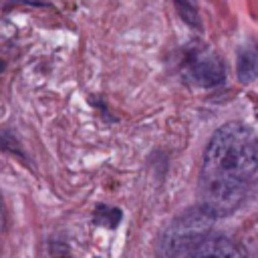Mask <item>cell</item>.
Masks as SVG:
<instances>
[{"label": "cell", "instance_id": "cell-3", "mask_svg": "<svg viewBox=\"0 0 258 258\" xmlns=\"http://www.w3.org/2000/svg\"><path fill=\"white\" fill-rule=\"evenodd\" d=\"M187 77L202 87H214L224 81V64L212 52L196 54L187 64Z\"/></svg>", "mask_w": 258, "mask_h": 258}, {"label": "cell", "instance_id": "cell-6", "mask_svg": "<svg viewBox=\"0 0 258 258\" xmlns=\"http://www.w3.org/2000/svg\"><path fill=\"white\" fill-rule=\"evenodd\" d=\"M173 2H175V8H177V12H179V16H181V20L185 24H189L191 28H200L202 26L196 0H173Z\"/></svg>", "mask_w": 258, "mask_h": 258}, {"label": "cell", "instance_id": "cell-2", "mask_svg": "<svg viewBox=\"0 0 258 258\" xmlns=\"http://www.w3.org/2000/svg\"><path fill=\"white\" fill-rule=\"evenodd\" d=\"M212 220L214 216H210L204 208H194L177 216L159 238V258H177L183 252H189L208 236Z\"/></svg>", "mask_w": 258, "mask_h": 258}, {"label": "cell", "instance_id": "cell-1", "mask_svg": "<svg viewBox=\"0 0 258 258\" xmlns=\"http://www.w3.org/2000/svg\"><path fill=\"white\" fill-rule=\"evenodd\" d=\"M258 169V139L242 123L222 125L210 139L200 173V208L222 218L246 196Z\"/></svg>", "mask_w": 258, "mask_h": 258}, {"label": "cell", "instance_id": "cell-5", "mask_svg": "<svg viewBox=\"0 0 258 258\" xmlns=\"http://www.w3.org/2000/svg\"><path fill=\"white\" fill-rule=\"evenodd\" d=\"M258 75V50L256 48H244L238 56V77L242 83L254 81Z\"/></svg>", "mask_w": 258, "mask_h": 258}, {"label": "cell", "instance_id": "cell-7", "mask_svg": "<svg viewBox=\"0 0 258 258\" xmlns=\"http://www.w3.org/2000/svg\"><path fill=\"white\" fill-rule=\"evenodd\" d=\"M95 222L105 228H115L121 222V212L117 208H109V206L101 204L95 208Z\"/></svg>", "mask_w": 258, "mask_h": 258}, {"label": "cell", "instance_id": "cell-4", "mask_svg": "<svg viewBox=\"0 0 258 258\" xmlns=\"http://www.w3.org/2000/svg\"><path fill=\"white\" fill-rule=\"evenodd\" d=\"M187 258H246V254L224 236H206L187 252Z\"/></svg>", "mask_w": 258, "mask_h": 258}]
</instances>
